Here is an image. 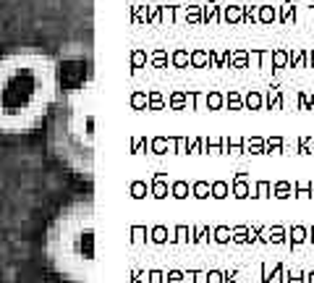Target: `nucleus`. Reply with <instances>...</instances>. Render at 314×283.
<instances>
[{
    "label": "nucleus",
    "mask_w": 314,
    "mask_h": 283,
    "mask_svg": "<svg viewBox=\"0 0 314 283\" xmlns=\"http://www.w3.org/2000/svg\"><path fill=\"white\" fill-rule=\"evenodd\" d=\"M60 94V66L37 47L0 55V134H29L53 113Z\"/></svg>",
    "instance_id": "1"
},
{
    "label": "nucleus",
    "mask_w": 314,
    "mask_h": 283,
    "mask_svg": "<svg viewBox=\"0 0 314 283\" xmlns=\"http://www.w3.org/2000/svg\"><path fill=\"white\" fill-rule=\"evenodd\" d=\"M78 63L71 79H60V94L53 105L50 145L66 165L78 173L92 170V82Z\"/></svg>",
    "instance_id": "2"
},
{
    "label": "nucleus",
    "mask_w": 314,
    "mask_h": 283,
    "mask_svg": "<svg viewBox=\"0 0 314 283\" xmlns=\"http://www.w3.org/2000/svg\"><path fill=\"white\" fill-rule=\"evenodd\" d=\"M47 257L63 278L89 283L94 265V223L89 199L68 204L55 218L47 233Z\"/></svg>",
    "instance_id": "3"
},
{
    "label": "nucleus",
    "mask_w": 314,
    "mask_h": 283,
    "mask_svg": "<svg viewBox=\"0 0 314 283\" xmlns=\"http://www.w3.org/2000/svg\"><path fill=\"white\" fill-rule=\"evenodd\" d=\"M223 19H225L228 24H241V21H244V6H225Z\"/></svg>",
    "instance_id": "4"
},
{
    "label": "nucleus",
    "mask_w": 314,
    "mask_h": 283,
    "mask_svg": "<svg viewBox=\"0 0 314 283\" xmlns=\"http://www.w3.org/2000/svg\"><path fill=\"white\" fill-rule=\"evenodd\" d=\"M244 152L264 155V139H262V136H249V139H244Z\"/></svg>",
    "instance_id": "5"
},
{
    "label": "nucleus",
    "mask_w": 314,
    "mask_h": 283,
    "mask_svg": "<svg viewBox=\"0 0 314 283\" xmlns=\"http://www.w3.org/2000/svg\"><path fill=\"white\" fill-rule=\"evenodd\" d=\"M244 105H246L249 110H262V105H264V97H262V92H257V89L246 92V97H244Z\"/></svg>",
    "instance_id": "6"
},
{
    "label": "nucleus",
    "mask_w": 314,
    "mask_h": 283,
    "mask_svg": "<svg viewBox=\"0 0 314 283\" xmlns=\"http://www.w3.org/2000/svg\"><path fill=\"white\" fill-rule=\"evenodd\" d=\"M298 66H306V50H301V47L288 50V68H298Z\"/></svg>",
    "instance_id": "7"
},
{
    "label": "nucleus",
    "mask_w": 314,
    "mask_h": 283,
    "mask_svg": "<svg viewBox=\"0 0 314 283\" xmlns=\"http://www.w3.org/2000/svg\"><path fill=\"white\" fill-rule=\"evenodd\" d=\"M249 192H251V189H249L246 179L244 176H236V181H233V197L236 199H246V197H251Z\"/></svg>",
    "instance_id": "8"
},
{
    "label": "nucleus",
    "mask_w": 314,
    "mask_h": 283,
    "mask_svg": "<svg viewBox=\"0 0 314 283\" xmlns=\"http://www.w3.org/2000/svg\"><path fill=\"white\" fill-rule=\"evenodd\" d=\"M272 21H278V11L272 6H259L257 24H272Z\"/></svg>",
    "instance_id": "9"
},
{
    "label": "nucleus",
    "mask_w": 314,
    "mask_h": 283,
    "mask_svg": "<svg viewBox=\"0 0 314 283\" xmlns=\"http://www.w3.org/2000/svg\"><path fill=\"white\" fill-rule=\"evenodd\" d=\"M288 233H291V246H298V244H304L309 239V228L306 226H293Z\"/></svg>",
    "instance_id": "10"
},
{
    "label": "nucleus",
    "mask_w": 314,
    "mask_h": 283,
    "mask_svg": "<svg viewBox=\"0 0 314 283\" xmlns=\"http://www.w3.org/2000/svg\"><path fill=\"white\" fill-rule=\"evenodd\" d=\"M249 233H251L249 226H236V228H230V241H236V244H249Z\"/></svg>",
    "instance_id": "11"
},
{
    "label": "nucleus",
    "mask_w": 314,
    "mask_h": 283,
    "mask_svg": "<svg viewBox=\"0 0 314 283\" xmlns=\"http://www.w3.org/2000/svg\"><path fill=\"white\" fill-rule=\"evenodd\" d=\"M246 66H249V53L246 50L230 53V68H246Z\"/></svg>",
    "instance_id": "12"
},
{
    "label": "nucleus",
    "mask_w": 314,
    "mask_h": 283,
    "mask_svg": "<svg viewBox=\"0 0 314 283\" xmlns=\"http://www.w3.org/2000/svg\"><path fill=\"white\" fill-rule=\"evenodd\" d=\"M280 241H286V228L283 226L267 228V244H280Z\"/></svg>",
    "instance_id": "13"
},
{
    "label": "nucleus",
    "mask_w": 314,
    "mask_h": 283,
    "mask_svg": "<svg viewBox=\"0 0 314 283\" xmlns=\"http://www.w3.org/2000/svg\"><path fill=\"white\" fill-rule=\"evenodd\" d=\"M267 108H270V110H280L283 108V97H280L278 87H270V92H267Z\"/></svg>",
    "instance_id": "14"
},
{
    "label": "nucleus",
    "mask_w": 314,
    "mask_h": 283,
    "mask_svg": "<svg viewBox=\"0 0 314 283\" xmlns=\"http://www.w3.org/2000/svg\"><path fill=\"white\" fill-rule=\"evenodd\" d=\"M272 68H288V50H272Z\"/></svg>",
    "instance_id": "15"
},
{
    "label": "nucleus",
    "mask_w": 314,
    "mask_h": 283,
    "mask_svg": "<svg viewBox=\"0 0 314 283\" xmlns=\"http://www.w3.org/2000/svg\"><path fill=\"white\" fill-rule=\"evenodd\" d=\"M272 192H275L278 199H286V197L293 194V184H288V181H278V184L272 186Z\"/></svg>",
    "instance_id": "16"
},
{
    "label": "nucleus",
    "mask_w": 314,
    "mask_h": 283,
    "mask_svg": "<svg viewBox=\"0 0 314 283\" xmlns=\"http://www.w3.org/2000/svg\"><path fill=\"white\" fill-rule=\"evenodd\" d=\"M228 189H230V186H228L225 181H215V184L210 186V194H212L215 199H225V197H228Z\"/></svg>",
    "instance_id": "17"
},
{
    "label": "nucleus",
    "mask_w": 314,
    "mask_h": 283,
    "mask_svg": "<svg viewBox=\"0 0 314 283\" xmlns=\"http://www.w3.org/2000/svg\"><path fill=\"white\" fill-rule=\"evenodd\" d=\"M291 19H296V6L293 3H286V6H283V11L278 13V21L280 24H288Z\"/></svg>",
    "instance_id": "18"
},
{
    "label": "nucleus",
    "mask_w": 314,
    "mask_h": 283,
    "mask_svg": "<svg viewBox=\"0 0 314 283\" xmlns=\"http://www.w3.org/2000/svg\"><path fill=\"white\" fill-rule=\"evenodd\" d=\"M225 102H228L230 110H241V108H244V97H241L239 92H233V89L225 94Z\"/></svg>",
    "instance_id": "19"
},
{
    "label": "nucleus",
    "mask_w": 314,
    "mask_h": 283,
    "mask_svg": "<svg viewBox=\"0 0 314 283\" xmlns=\"http://www.w3.org/2000/svg\"><path fill=\"white\" fill-rule=\"evenodd\" d=\"M283 145H286L283 136H270L264 142V152H283Z\"/></svg>",
    "instance_id": "20"
},
{
    "label": "nucleus",
    "mask_w": 314,
    "mask_h": 283,
    "mask_svg": "<svg viewBox=\"0 0 314 283\" xmlns=\"http://www.w3.org/2000/svg\"><path fill=\"white\" fill-rule=\"evenodd\" d=\"M293 197H311V181L293 184Z\"/></svg>",
    "instance_id": "21"
},
{
    "label": "nucleus",
    "mask_w": 314,
    "mask_h": 283,
    "mask_svg": "<svg viewBox=\"0 0 314 283\" xmlns=\"http://www.w3.org/2000/svg\"><path fill=\"white\" fill-rule=\"evenodd\" d=\"M223 102H225V97L220 92H210L207 94V105H210V110H220L223 108Z\"/></svg>",
    "instance_id": "22"
},
{
    "label": "nucleus",
    "mask_w": 314,
    "mask_h": 283,
    "mask_svg": "<svg viewBox=\"0 0 314 283\" xmlns=\"http://www.w3.org/2000/svg\"><path fill=\"white\" fill-rule=\"evenodd\" d=\"M215 241L217 244H228L230 241V228L228 226H217L215 228Z\"/></svg>",
    "instance_id": "23"
},
{
    "label": "nucleus",
    "mask_w": 314,
    "mask_h": 283,
    "mask_svg": "<svg viewBox=\"0 0 314 283\" xmlns=\"http://www.w3.org/2000/svg\"><path fill=\"white\" fill-rule=\"evenodd\" d=\"M254 192H257L254 197H272V194H270V192H272V184H270V181H259V184L254 186Z\"/></svg>",
    "instance_id": "24"
},
{
    "label": "nucleus",
    "mask_w": 314,
    "mask_h": 283,
    "mask_svg": "<svg viewBox=\"0 0 314 283\" xmlns=\"http://www.w3.org/2000/svg\"><path fill=\"white\" fill-rule=\"evenodd\" d=\"M194 194H197L199 199H204V197H210V184H207V181H199V184L194 186Z\"/></svg>",
    "instance_id": "25"
},
{
    "label": "nucleus",
    "mask_w": 314,
    "mask_h": 283,
    "mask_svg": "<svg viewBox=\"0 0 314 283\" xmlns=\"http://www.w3.org/2000/svg\"><path fill=\"white\" fill-rule=\"evenodd\" d=\"M259 6H244V21H257Z\"/></svg>",
    "instance_id": "26"
},
{
    "label": "nucleus",
    "mask_w": 314,
    "mask_h": 283,
    "mask_svg": "<svg viewBox=\"0 0 314 283\" xmlns=\"http://www.w3.org/2000/svg\"><path fill=\"white\" fill-rule=\"evenodd\" d=\"M223 278H225V275L220 273V270H210V273H207V283H223Z\"/></svg>",
    "instance_id": "27"
},
{
    "label": "nucleus",
    "mask_w": 314,
    "mask_h": 283,
    "mask_svg": "<svg viewBox=\"0 0 314 283\" xmlns=\"http://www.w3.org/2000/svg\"><path fill=\"white\" fill-rule=\"evenodd\" d=\"M204 63H207V53L197 50V53H194V66H204Z\"/></svg>",
    "instance_id": "28"
},
{
    "label": "nucleus",
    "mask_w": 314,
    "mask_h": 283,
    "mask_svg": "<svg viewBox=\"0 0 314 283\" xmlns=\"http://www.w3.org/2000/svg\"><path fill=\"white\" fill-rule=\"evenodd\" d=\"M204 16H207V19H217V6L210 3L207 8H204Z\"/></svg>",
    "instance_id": "29"
},
{
    "label": "nucleus",
    "mask_w": 314,
    "mask_h": 283,
    "mask_svg": "<svg viewBox=\"0 0 314 283\" xmlns=\"http://www.w3.org/2000/svg\"><path fill=\"white\" fill-rule=\"evenodd\" d=\"M186 184H176V197H186Z\"/></svg>",
    "instance_id": "30"
},
{
    "label": "nucleus",
    "mask_w": 314,
    "mask_h": 283,
    "mask_svg": "<svg viewBox=\"0 0 314 283\" xmlns=\"http://www.w3.org/2000/svg\"><path fill=\"white\" fill-rule=\"evenodd\" d=\"M306 66H311V68H314V50H309V53H306Z\"/></svg>",
    "instance_id": "31"
},
{
    "label": "nucleus",
    "mask_w": 314,
    "mask_h": 283,
    "mask_svg": "<svg viewBox=\"0 0 314 283\" xmlns=\"http://www.w3.org/2000/svg\"><path fill=\"white\" fill-rule=\"evenodd\" d=\"M176 63H178V66H183V63H186V53H178L176 55Z\"/></svg>",
    "instance_id": "32"
},
{
    "label": "nucleus",
    "mask_w": 314,
    "mask_h": 283,
    "mask_svg": "<svg viewBox=\"0 0 314 283\" xmlns=\"http://www.w3.org/2000/svg\"><path fill=\"white\" fill-rule=\"evenodd\" d=\"M304 278H306V283H314V270L311 273H304Z\"/></svg>",
    "instance_id": "33"
},
{
    "label": "nucleus",
    "mask_w": 314,
    "mask_h": 283,
    "mask_svg": "<svg viewBox=\"0 0 314 283\" xmlns=\"http://www.w3.org/2000/svg\"><path fill=\"white\" fill-rule=\"evenodd\" d=\"M170 283H181V275H178V273H173V275H170Z\"/></svg>",
    "instance_id": "34"
},
{
    "label": "nucleus",
    "mask_w": 314,
    "mask_h": 283,
    "mask_svg": "<svg viewBox=\"0 0 314 283\" xmlns=\"http://www.w3.org/2000/svg\"><path fill=\"white\" fill-rule=\"evenodd\" d=\"M311 150H314V139H311Z\"/></svg>",
    "instance_id": "35"
}]
</instances>
